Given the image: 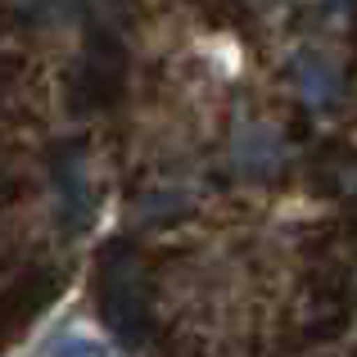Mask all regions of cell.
Listing matches in <instances>:
<instances>
[{
  "label": "cell",
  "instance_id": "6da1fadb",
  "mask_svg": "<svg viewBox=\"0 0 357 357\" xmlns=\"http://www.w3.org/2000/svg\"><path fill=\"white\" fill-rule=\"evenodd\" d=\"M54 357H109L100 349L96 340H82V335H73V340H59L54 344Z\"/></svg>",
  "mask_w": 357,
  "mask_h": 357
}]
</instances>
